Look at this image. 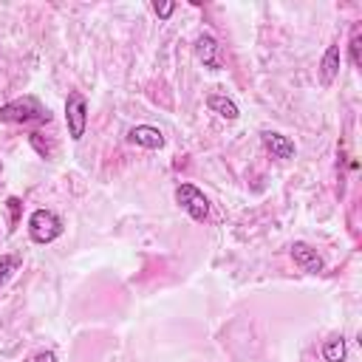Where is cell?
Masks as SVG:
<instances>
[{
  "label": "cell",
  "mask_w": 362,
  "mask_h": 362,
  "mask_svg": "<svg viewBox=\"0 0 362 362\" xmlns=\"http://www.w3.org/2000/svg\"><path fill=\"white\" fill-rule=\"evenodd\" d=\"M48 119H51L48 107H42V102L34 99V96H23V99H14V102L0 105V122H8V124L48 122Z\"/></svg>",
  "instance_id": "6da1fadb"
},
{
  "label": "cell",
  "mask_w": 362,
  "mask_h": 362,
  "mask_svg": "<svg viewBox=\"0 0 362 362\" xmlns=\"http://www.w3.org/2000/svg\"><path fill=\"white\" fill-rule=\"evenodd\" d=\"M28 235H31V240L40 243V246L57 240V238L62 235V221H59V215L51 212V209H34V212L28 215Z\"/></svg>",
  "instance_id": "7a4b0ae2"
},
{
  "label": "cell",
  "mask_w": 362,
  "mask_h": 362,
  "mask_svg": "<svg viewBox=\"0 0 362 362\" xmlns=\"http://www.w3.org/2000/svg\"><path fill=\"white\" fill-rule=\"evenodd\" d=\"M175 204H178L192 221H206V215H209V198H206L195 184H178V187H175Z\"/></svg>",
  "instance_id": "3957f363"
},
{
  "label": "cell",
  "mask_w": 362,
  "mask_h": 362,
  "mask_svg": "<svg viewBox=\"0 0 362 362\" xmlns=\"http://www.w3.org/2000/svg\"><path fill=\"white\" fill-rule=\"evenodd\" d=\"M65 122H68V136L74 141H79L85 136V127H88V102L82 93H68L65 99Z\"/></svg>",
  "instance_id": "277c9868"
},
{
  "label": "cell",
  "mask_w": 362,
  "mask_h": 362,
  "mask_svg": "<svg viewBox=\"0 0 362 362\" xmlns=\"http://www.w3.org/2000/svg\"><path fill=\"white\" fill-rule=\"evenodd\" d=\"M195 57H198V62H201L204 68H209V71H221V68H223L221 45H218V40H215L212 34H206V31L195 37Z\"/></svg>",
  "instance_id": "5b68a950"
},
{
  "label": "cell",
  "mask_w": 362,
  "mask_h": 362,
  "mask_svg": "<svg viewBox=\"0 0 362 362\" xmlns=\"http://www.w3.org/2000/svg\"><path fill=\"white\" fill-rule=\"evenodd\" d=\"M127 139L139 147H147V150H161L164 147V133L153 124H136L127 130Z\"/></svg>",
  "instance_id": "8992f818"
},
{
  "label": "cell",
  "mask_w": 362,
  "mask_h": 362,
  "mask_svg": "<svg viewBox=\"0 0 362 362\" xmlns=\"http://www.w3.org/2000/svg\"><path fill=\"white\" fill-rule=\"evenodd\" d=\"M291 260L303 269V272H311V274H317V272H322V257L317 255V249H311L308 243H303V240H297V243H291Z\"/></svg>",
  "instance_id": "52a82bcc"
},
{
  "label": "cell",
  "mask_w": 362,
  "mask_h": 362,
  "mask_svg": "<svg viewBox=\"0 0 362 362\" xmlns=\"http://www.w3.org/2000/svg\"><path fill=\"white\" fill-rule=\"evenodd\" d=\"M263 139V147L274 156V158H294V141L283 133H274V130H263L260 133Z\"/></svg>",
  "instance_id": "ba28073f"
},
{
  "label": "cell",
  "mask_w": 362,
  "mask_h": 362,
  "mask_svg": "<svg viewBox=\"0 0 362 362\" xmlns=\"http://www.w3.org/2000/svg\"><path fill=\"white\" fill-rule=\"evenodd\" d=\"M339 45H328V51L322 54V62H320V82L328 88L334 79H337V74H339Z\"/></svg>",
  "instance_id": "9c48e42d"
},
{
  "label": "cell",
  "mask_w": 362,
  "mask_h": 362,
  "mask_svg": "<svg viewBox=\"0 0 362 362\" xmlns=\"http://www.w3.org/2000/svg\"><path fill=\"white\" fill-rule=\"evenodd\" d=\"M206 105H209V110H212V113H218V116H221V119H226V122H235V119L240 116L238 105H235L229 96H223V93H212V96L206 99Z\"/></svg>",
  "instance_id": "30bf717a"
},
{
  "label": "cell",
  "mask_w": 362,
  "mask_h": 362,
  "mask_svg": "<svg viewBox=\"0 0 362 362\" xmlns=\"http://www.w3.org/2000/svg\"><path fill=\"white\" fill-rule=\"evenodd\" d=\"M322 359H325V362H342V359H345V339H342V337L325 339V345H322Z\"/></svg>",
  "instance_id": "8fae6325"
},
{
  "label": "cell",
  "mask_w": 362,
  "mask_h": 362,
  "mask_svg": "<svg viewBox=\"0 0 362 362\" xmlns=\"http://www.w3.org/2000/svg\"><path fill=\"white\" fill-rule=\"evenodd\" d=\"M14 269H17V257H11V255H3L0 257V286L14 274Z\"/></svg>",
  "instance_id": "7c38bea8"
},
{
  "label": "cell",
  "mask_w": 362,
  "mask_h": 362,
  "mask_svg": "<svg viewBox=\"0 0 362 362\" xmlns=\"http://www.w3.org/2000/svg\"><path fill=\"white\" fill-rule=\"evenodd\" d=\"M153 11L158 14V20H167V17L175 11V3H158V0H156V3H153Z\"/></svg>",
  "instance_id": "4fadbf2b"
},
{
  "label": "cell",
  "mask_w": 362,
  "mask_h": 362,
  "mask_svg": "<svg viewBox=\"0 0 362 362\" xmlns=\"http://www.w3.org/2000/svg\"><path fill=\"white\" fill-rule=\"evenodd\" d=\"M359 42H362V37H359V31H354V37H351V62L359 68Z\"/></svg>",
  "instance_id": "5bb4252c"
},
{
  "label": "cell",
  "mask_w": 362,
  "mask_h": 362,
  "mask_svg": "<svg viewBox=\"0 0 362 362\" xmlns=\"http://www.w3.org/2000/svg\"><path fill=\"white\" fill-rule=\"evenodd\" d=\"M34 362H57V356H54V351H40L34 356Z\"/></svg>",
  "instance_id": "9a60e30c"
},
{
  "label": "cell",
  "mask_w": 362,
  "mask_h": 362,
  "mask_svg": "<svg viewBox=\"0 0 362 362\" xmlns=\"http://www.w3.org/2000/svg\"><path fill=\"white\" fill-rule=\"evenodd\" d=\"M17 209H20V201H17V198H8V212H11V223H17Z\"/></svg>",
  "instance_id": "2e32d148"
},
{
  "label": "cell",
  "mask_w": 362,
  "mask_h": 362,
  "mask_svg": "<svg viewBox=\"0 0 362 362\" xmlns=\"http://www.w3.org/2000/svg\"><path fill=\"white\" fill-rule=\"evenodd\" d=\"M0 170H3V164H0Z\"/></svg>",
  "instance_id": "e0dca14e"
}]
</instances>
